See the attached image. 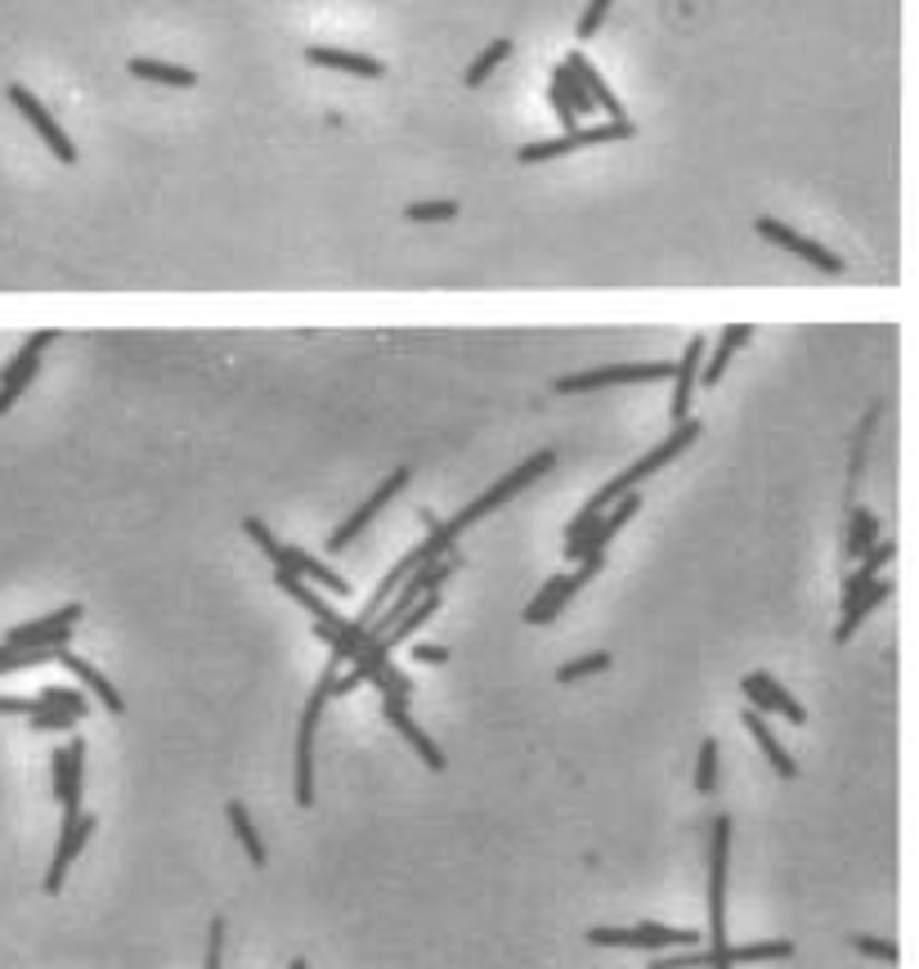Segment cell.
Masks as SVG:
<instances>
[{"mask_svg": "<svg viewBox=\"0 0 919 969\" xmlns=\"http://www.w3.org/2000/svg\"><path fill=\"white\" fill-rule=\"evenodd\" d=\"M700 431H705V426H700L696 417H686V422H677L668 441H659V445H655L650 454H642V458H637V463H633L628 472H619V476H615L610 485H602V489H597V494H593V498L584 503V512H593V516H602V512H606V507H610L615 498H624V494H633V489H637L642 481H650V476H655L659 467H668V463H673L677 454H686V450H691V445L700 441Z\"/></svg>", "mask_w": 919, "mask_h": 969, "instance_id": "6da1fadb", "label": "cell"}, {"mask_svg": "<svg viewBox=\"0 0 919 969\" xmlns=\"http://www.w3.org/2000/svg\"><path fill=\"white\" fill-rule=\"evenodd\" d=\"M552 467H556V450H538V454H529V458H525L521 467H512V472H507L503 481H494V485H489V489H485V494H481L476 503H467V507L457 512L453 521H444V529H448V534L457 538L463 529H472L476 521H485L489 512H498V507H503L507 498H516V494H521L525 485H534L538 476H547Z\"/></svg>", "mask_w": 919, "mask_h": 969, "instance_id": "7a4b0ae2", "label": "cell"}, {"mask_svg": "<svg viewBox=\"0 0 919 969\" xmlns=\"http://www.w3.org/2000/svg\"><path fill=\"white\" fill-rule=\"evenodd\" d=\"M794 956V942H727V947H709V951H673L650 960V969H736V965H754V960H785Z\"/></svg>", "mask_w": 919, "mask_h": 969, "instance_id": "3957f363", "label": "cell"}, {"mask_svg": "<svg viewBox=\"0 0 919 969\" xmlns=\"http://www.w3.org/2000/svg\"><path fill=\"white\" fill-rule=\"evenodd\" d=\"M593 947H628V951H691L700 942L696 929H668V925H633V929H610L597 925L588 929Z\"/></svg>", "mask_w": 919, "mask_h": 969, "instance_id": "277c9868", "label": "cell"}, {"mask_svg": "<svg viewBox=\"0 0 919 969\" xmlns=\"http://www.w3.org/2000/svg\"><path fill=\"white\" fill-rule=\"evenodd\" d=\"M336 678V660L323 669L305 714H301V727H296V804L310 808L314 804V731H319V718H323V705H327V687Z\"/></svg>", "mask_w": 919, "mask_h": 969, "instance_id": "5b68a950", "label": "cell"}, {"mask_svg": "<svg viewBox=\"0 0 919 969\" xmlns=\"http://www.w3.org/2000/svg\"><path fill=\"white\" fill-rule=\"evenodd\" d=\"M727 861H731V817H714V839H709V947H727Z\"/></svg>", "mask_w": 919, "mask_h": 969, "instance_id": "8992f818", "label": "cell"}, {"mask_svg": "<svg viewBox=\"0 0 919 969\" xmlns=\"http://www.w3.org/2000/svg\"><path fill=\"white\" fill-rule=\"evenodd\" d=\"M673 377V364L664 360H650V364H610V369H593V373H569V377H556L552 391L556 395H584V391H606V386H633V382H664Z\"/></svg>", "mask_w": 919, "mask_h": 969, "instance_id": "52a82bcc", "label": "cell"}, {"mask_svg": "<svg viewBox=\"0 0 919 969\" xmlns=\"http://www.w3.org/2000/svg\"><path fill=\"white\" fill-rule=\"evenodd\" d=\"M6 99H10V103L19 108V113L28 118V127H32V131L46 140V149H50V153H54L63 166H72V162H77V144L68 140V131L54 122V113H50V108H46V103H41V99H37L28 85H19V81H14V85L6 90Z\"/></svg>", "mask_w": 919, "mask_h": 969, "instance_id": "ba28073f", "label": "cell"}, {"mask_svg": "<svg viewBox=\"0 0 919 969\" xmlns=\"http://www.w3.org/2000/svg\"><path fill=\"white\" fill-rule=\"evenodd\" d=\"M408 476H413L408 467H395V472H391V476H386V481H382V485H377V489H373V494L364 498V507H360V512H355V516H351L346 525H336V529L327 534V553H341V548H351L355 538H360V534H364V529L373 525V516H377V512H382V507H386V503H391V498H395V494H400V489L408 485Z\"/></svg>", "mask_w": 919, "mask_h": 969, "instance_id": "9c48e42d", "label": "cell"}, {"mask_svg": "<svg viewBox=\"0 0 919 969\" xmlns=\"http://www.w3.org/2000/svg\"><path fill=\"white\" fill-rule=\"evenodd\" d=\"M754 234L758 239H767V243H776V248H785V252H794V256H802L812 270H826V274H844V261L830 252V248H821L817 239H802V234H794L789 225H780L776 215H758L754 221Z\"/></svg>", "mask_w": 919, "mask_h": 969, "instance_id": "30bf717a", "label": "cell"}, {"mask_svg": "<svg viewBox=\"0 0 919 969\" xmlns=\"http://www.w3.org/2000/svg\"><path fill=\"white\" fill-rule=\"evenodd\" d=\"M597 571H602V562H579V571H574V575H552V579L543 584V593L525 606V624H552V619L569 606V597L579 593Z\"/></svg>", "mask_w": 919, "mask_h": 969, "instance_id": "8fae6325", "label": "cell"}, {"mask_svg": "<svg viewBox=\"0 0 919 969\" xmlns=\"http://www.w3.org/2000/svg\"><path fill=\"white\" fill-rule=\"evenodd\" d=\"M81 624V602H72V606H59V610H50V615H41V619H32V624H19V628H10L6 633V646H68V637H72V628Z\"/></svg>", "mask_w": 919, "mask_h": 969, "instance_id": "7c38bea8", "label": "cell"}, {"mask_svg": "<svg viewBox=\"0 0 919 969\" xmlns=\"http://www.w3.org/2000/svg\"><path fill=\"white\" fill-rule=\"evenodd\" d=\"M54 337H59V333H32L28 346H23L6 369H0V417H6V413L14 408V400L32 386V377H37V369H41V351H46Z\"/></svg>", "mask_w": 919, "mask_h": 969, "instance_id": "4fadbf2b", "label": "cell"}, {"mask_svg": "<svg viewBox=\"0 0 919 969\" xmlns=\"http://www.w3.org/2000/svg\"><path fill=\"white\" fill-rule=\"evenodd\" d=\"M637 512H642V498H637V489H633V494H624V498H615V512H602V516H597V525L588 529V538H584V544L565 548V557H569V562H602L606 544H610V538H615V534H619V529H624V525H628Z\"/></svg>", "mask_w": 919, "mask_h": 969, "instance_id": "5bb4252c", "label": "cell"}, {"mask_svg": "<svg viewBox=\"0 0 919 969\" xmlns=\"http://www.w3.org/2000/svg\"><path fill=\"white\" fill-rule=\"evenodd\" d=\"M90 830H94V817H85V812H63L59 848H54V861H50V871H46V894H59V889H63V880H68V871H72V861L81 857Z\"/></svg>", "mask_w": 919, "mask_h": 969, "instance_id": "9a60e30c", "label": "cell"}, {"mask_svg": "<svg viewBox=\"0 0 919 969\" xmlns=\"http://www.w3.org/2000/svg\"><path fill=\"white\" fill-rule=\"evenodd\" d=\"M700 364H705V337H691L686 351H681V360L673 364V404H668L673 426L691 417V395L700 386Z\"/></svg>", "mask_w": 919, "mask_h": 969, "instance_id": "2e32d148", "label": "cell"}, {"mask_svg": "<svg viewBox=\"0 0 919 969\" xmlns=\"http://www.w3.org/2000/svg\"><path fill=\"white\" fill-rule=\"evenodd\" d=\"M740 687H745V696H749V709H758V714H785L794 727L808 723V709H802L771 674H745Z\"/></svg>", "mask_w": 919, "mask_h": 969, "instance_id": "e0dca14e", "label": "cell"}, {"mask_svg": "<svg viewBox=\"0 0 919 969\" xmlns=\"http://www.w3.org/2000/svg\"><path fill=\"white\" fill-rule=\"evenodd\" d=\"M54 795L63 804V812H81V781H85V740L77 736L72 745L54 749Z\"/></svg>", "mask_w": 919, "mask_h": 969, "instance_id": "ac0fdd59", "label": "cell"}, {"mask_svg": "<svg viewBox=\"0 0 919 969\" xmlns=\"http://www.w3.org/2000/svg\"><path fill=\"white\" fill-rule=\"evenodd\" d=\"M382 709H386L391 727H395V731H400V736H404V740H408V745L422 754V764H426L431 773H444V754H440V745H435V740H431V736H426V731L413 723L408 705H404V700H382Z\"/></svg>", "mask_w": 919, "mask_h": 969, "instance_id": "d6986e66", "label": "cell"}, {"mask_svg": "<svg viewBox=\"0 0 919 969\" xmlns=\"http://www.w3.org/2000/svg\"><path fill=\"white\" fill-rule=\"evenodd\" d=\"M59 665H63V669H68V674H72L77 683H85V692H90V696H94V700H99V705H103L108 714H122V709H127V700L118 696V687H112V683H108V678H103V674H99V669H94L90 660L72 656L68 646L59 652Z\"/></svg>", "mask_w": 919, "mask_h": 969, "instance_id": "ffe728a7", "label": "cell"}, {"mask_svg": "<svg viewBox=\"0 0 919 969\" xmlns=\"http://www.w3.org/2000/svg\"><path fill=\"white\" fill-rule=\"evenodd\" d=\"M274 571H292L296 579H305V584H323V588H327V593H336V597H346V593H351V584H346V579H341L332 566L314 562L305 548H283V562H279Z\"/></svg>", "mask_w": 919, "mask_h": 969, "instance_id": "44dd1931", "label": "cell"}, {"mask_svg": "<svg viewBox=\"0 0 919 969\" xmlns=\"http://www.w3.org/2000/svg\"><path fill=\"white\" fill-rule=\"evenodd\" d=\"M892 597V584L888 579H875V584H866L852 602H844V619H839V628H835V642L844 646V642H852V633L861 628V619L875 610V606H883Z\"/></svg>", "mask_w": 919, "mask_h": 969, "instance_id": "7402d4cb", "label": "cell"}, {"mask_svg": "<svg viewBox=\"0 0 919 969\" xmlns=\"http://www.w3.org/2000/svg\"><path fill=\"white\" fill-rule=\"evenodd\" d=\"M305 59L314 68H332V72H351V77H382L386 63L373 54H355V50H327V46H310Z\"/></svg>", "mask_w": 919, "mask_h": 969, "instance_id": "603a6c76", "label": "cell"}, {"mask_svg": "<svg viewBox=\"0 0 919 969\" xmlns=\"http://www.w3.org/2000/svg\"><path fill=\"white\" fill-rule=\"evenodd\" d=\"M565 68L584 81V90L593 94V103H597V108H606V113H610V122H624V118H628V113H624V103H619V94H615V90L602 81V72H597V68H593V63H588L579 50H574V54L565 59Z\"/></svg>", "mask_w": 919, "mask_h": 969, "instance_id": "cb8c5ba5", "label": "cell"}, {"mask_svg": "<svg viewBox=\"0 0 919 969\" xmlns=\"http://www.w3.org/2000/svg\"><path fill=\"white\" fill-rule=\"evenodd\" d=\"M754 337V329L749 323H731V329H723V337H718V346H714V355H709V364H700V386H718L723 382V373H727V364H731V355L745 346Z\"/></svg>", "mask_w": 919, "mask_h": 969, "instance_id": "d4e9b609", "label": "cell"}, {"mask_svg": "<svg viewBox=\"0 0 919 969\" xmlns=\"http://www.w3.org/2000/svg\"><path fill=\"white\" fill-rule=\"evenodd\" d=\"M745 727H749V736L758 740V749H763L767 759H771V768H776V773H780L785 781H794V777H798V768H794V759L785 754V745L776 740V731L767 727V718H763L758 709H745Z\"/></svg>", "mask_w": 919, "mask_h": 969, "instance_id": "484cf974", "label": "cell"}, {"mask_svg": "<svg viewBox=\"0 0 919 969\" xmlns=\"http://www.w3.org/2000/svg\"><path fill=\"white\" fill-rule=\"evenodd\" d=\"M127 72H131V77H140V81L171 85V90H189V85H198V72H189V68H175V63H162V59H131V63H127Z\"/></svg>", "mask_w": 919, "mask_h": 969, "instance_id": "4316f807", "label": "cell"}, {"mask_svg": "<svg viewBox=\"0 0 919 969\" xmlns=\"http://www.w3.org/2000/svg\"><path fill=\"white\" fill-rule=\"evenodd\" d=\"M888 562H892V544H875V548L861 557V566H857V571L844 579V602H852V597H857L866 584H875V579H879V571H883Z\"/></svg>", "mask_w": 919, "mask_h": 969, "instance_id": "83f0119b", "label": "cell"}, {"mask_svg": "<svg viewBox=\"0 0 919 969\" xmlns=\"http://www.w3.org/2000/svg\"><path fill=\"white\" fill-rule=\"evenodd\" d=\"M875 544H879V516H875V512H866V507H852V521H848V544H844V553H848V557H866Z\"/></svg>", "mask_w": 919, "mask_h": 969, "instance_id": "f1b7e54d", "label": "cell"}, {"mask_svg": "<svg viewBox=\"0 0 919 969\" xmlns=\"http://www.w3.org/2000/svg\"><path fill=\"white\" fill-rule=\"evenodd\" d=\"M224 817H229V826H234V835H239V844L248 848V857H252V867H265V844H261V835H256V826H252V817H248V808L234 799L224 808Z\"/></svg>", "mask_w": 919, "mask_h": 969, "instance_id": "f546056e", "label": "cell"}, {"mask_svg": "<svg viewBox=\"0 0 919 969\" xmlns=\"http://www.w3.org/2000/svg\"><path fill=\"white\" fill-rule=\"evenodd\" d=\"M574 131H579V127H574ZM574 131H565V135H556V140L521 144V149H516V162L534 166V162H552V158H565V153H574V149H579V135H574Z\"/></svg>", "mask_w": 919, "mask_h": 969, "instance_id": "4dcf8cb0", "label": "cell"}, {"mask_svg": "<svg viewBox=\"0 0 919 969\" xmlns=\"http://www.w3.org/2000/svg\"><path fill=\"white\" fill-rule=\"evenodd\" d=\"M457 206L453 198H431V202H408L404 206V221L408 225H444V221H457Z\"/></svg>", "mask_w": 919, "mask_h": 969, "instance_id": "1f68e13d", "label": "cell"}, {"mask_svg": "<svg viewBox=\"0 0 919 969\" xmlns=\"http://www.w3.org/2000/svg\"><path fill=\"white\" fill-rule=\"evenodd\" d=\"M63 652V646H59ZM54 646H6L0 642V674H14V669H28V665H46V660H59Z\"/></svg>", "mask_w": 919, "mask_h": 969, "instance_id": "d6a6232c", "label": "cell"}, {"mask_svg": "<svg viewBox=\"0 0 919 969\" xmlns=\"http://www.w3.org/2000/svg\"><path fill=\"white\" fill-rule=\"evenodd\" d=\"M507 59H512V41H507V37H498V41H489V46L476 54V63L463 72V81L476 90V85H485V81H489V72H494L498 63H507Z\"/></svg>", "mask_w": 919, "mask_h": 969, "instance_id": "836d02e7", "label": "cell"}, {"mask_svg": "<svg viewBox=\"0 0 919 969\" xmlns=\"http://www.w3.org/2000/svg\"><path fill=\"white\" fill-rule=\"evenodd\" d=\"M552 81H556V85H561V94L569 99V108H574V118H579V113H593V108H597V103H593V94L584 90V81H579V77H574V72L565 68V63H556V68H552Z\"/></svg>", "mask_w": 919, "mask_h": 969, "instance_id": "e575fe53", "label": "cell"}, {"mask_svg": "<svg viewBox=\"0 0 919 969\" xmlns=\"http://www.w3.org/2000/svg\"><path fill=\"white\" fill-rule=\"evenodd\" d=\"M615 665V656L610 652H593V656H579V660H569V665H561L556 669V683H579V678H593V674H606Z\"/></svg>", "mask_w": 919, "mask_h": 969, "instance_id": "d590c367", "label": "cell"}, {"mask_svg": "<svg viewBox=\"0 0 919 969\" xmlns=\"http://www.w3.org/2000/svg\"><path fill=\"white\" fill-rule=\"evenodd\" d=\"M696 790L700 795H714L718 790V740L705 736L700 740V759H696Z\"/></svg>", "mask_w": 919, "mask_h": 969, "instance_id": "8d00e7d4", "label": "cell"}, {"mask_svg": "<svg viewBox=\"0 0 919 969\" xmlns=\"http://www.w3.org/2000/svg\"><path fill=\"white\" fill-rule=\"evenodd\" d=\"M37 705H46V709H63V714H72V718H85V696L81 692H72V687H46L41 696H37Z\"/></svg>", "mask_w": 919, "mask_h": 969, "instance_id": "74e56055", "label": "cell"}, {"mask_svg": "<svg viewBox=\"0 0 919 969\" xmlns=\"http://www.w3.org/2000/svg\"><path fill=\"white\" fill-rule=\"evenodd\" d=\"M373 687L382 692V700H404V705H408V696H413V683H408V674H400L395 665H386V669L373 678Z\"/></svg>", "mask_w": 919, "mask_h": 969, "instance_id": "f35d334b", "label": "cell"}, {"mask_svg": "<svg viewBox=\"0 0 919 969\" xmlns=\"http://www.w3.org/2000/svg\"><path fill=\"white\" fill-rule=\"evenodd\" d=\"M243 529H248V538H252V544H256V548H261V553H265V557H270L274 566L283 562V544H279V538L270 534V525H265V521L248 516V521H243Z\"/></svg>", "mask_w": 919, "mask_h": 969, "instance_id": "ab89813d", "label": "cell"}, {"mask_svg": "<svg viewBox=\"0 0 919 969\" xmlns=\"http://www.w3.org/2000/svg\"><path fill=\"white\" fill-rule=\"evenodd\" d=\"M610 6H615V0H588V10H584V19H579V41H588V37H597V32H602V23H606Z\"/></svg>", "mask_w": 919, "mask_h": 969, "instance_id": "60d3db41", "label": "cell"}, {"mask_svg": "<svg viewBox=\"0 0 919 969\" xmlns=\"http://www.w3.org/2000/svg\"><path fill=\"white\" fill-rule=\"evenodd\" d=\"M32 727H37V731H68V727H77V718L63 714V709H46V705H37Z\"/></svg>", "mask_w": 919, "mask_h": 969, "instance_id": "b9f144b4", "label": "cell"}, {"mask_svg": "<svg viewBox=\"0 0 919 969\" xmlns=\"http://www.w3.org/2000/svg\"><path fill=\"white\" fill-rule=\"evenodd\" d=\"M852 947H857L861 956H875V960H883V965H892V960H897V942H883V938L852 933Z\"/></svg>", "mask_w": 919, "mask_h": 969, "instance_id": "7bdbcfd3", "label": "cell"}, {"mask_svg": "<svg viewBox=\"0 0 919 969\" xmlns=\"http://www.w3.org/2000/svg\"><path fill=\"white\" fill-rule=\"evenodd\" d=\"M206 969H224V920H211V933H206Z\"/></svg>", "mask_w": 919, "mask_h": 969, "instance_id": "ee69618b", "label": "cell"}, {"mask_svg": "<svg viewBox=\"0 0 919 969\" xmlns=\"http://www.w3.org/2000/svg\"><path fill=\"white\" fill-rule=\"evenodd\" d=\"M547 99H552V108H556V118H561V127H565V131H574V127H579V118H574V108H569V99L561 94V85H556V81L547 85Z\"/></svg>", "mask_w": 919, "mask_h": 969, "instance_id": "f6af8a7d", "label": "cell"}, {"mask_svg": "<svg viewBox=\"0 0 919 969\" xmlns=\"http://www.w3.org/2000/svg\"><path fill=\"white\" fill-rule=\"evenodd\" d=\"M0 714H37V700H28V696H0Z\"/></svg>", "mask_w": 919, "mask_h": 969, "instance_id": "bcb514c9", "label": "cell"}, {"mask_svg": "<svg viewBox=\"0 0 919 969\" xmlns=\"http://www.w3.org/2000/svg\"><path fill=\"white\" fill-rule=\"evenodd\" d=\"M413 656H417L422 665H444V660H448V652H444V646H431V642H426V646H417Z\"/></svg>", "mask_w": 919, "mask_h": 969, "instance_id": "7dc6e473", "label": "cell"}, {"mask_svg": "<svg viewBox=\"0 0 919 969\" xmlns=\"http://www.w3.org/2000/svg\"><path fill=\"white\" fill-rule=\"evenodd\" d=\"M292 969H310V965H305V960H292Z\"/></svg>", "mask_w": 919, "mask_h": 969, "instance_id": "c3c4849f", "label": "cell"}]
</instances>
